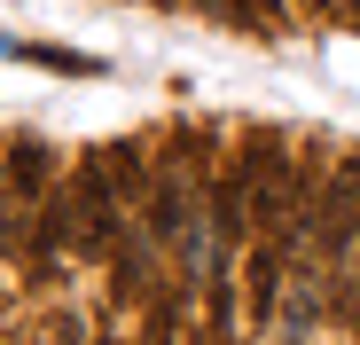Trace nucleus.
<instances>
[{"label":"nucleus","instance_id":"nucleus-1","mask_svg":"<svg viewBox=\"0 0 360 345\" xmlns=\"http://www.w3.org/2000/svg\"><path fill=\"white\" fill-rule=\"evenodd\" d=\"M352 251H360V149L337 157V172L321 181V212H314V259L345 275Z\"/></svg>","mask_w":360,"mask_h":345},{"label":"nucleus","instance_id":"nucleus-2","mask_svg":"<svg viewBox=\"0 0 360 345\" xmlns=\"http://www.w3.org/2000/svg\"><path fill=\"white\" fill-rule=\"evenodd\" d=\"M71 196H79V251L86 259H117V244H126V204H117L102 157L71 165Z\"/></svg>","mask_w":360,"mask_h":345},{"label":"nucleus","instance_id":"nucleus-3","mask_svg":"<svg viewBox=\"0 0 360 345\" xmlns=\"http://www.w3.org/2000/svg\"><path fill=\"white\" fill-rule=\"evenodd\" d=\"M290 236H259L251 251H243V322L251 330H274V314H282V291H290V282H282V267H290Z\"/></svg>","mask_w":360,"mask_h":345},{"label":"nucleus","instance_id":"nucleus-6","mask_svg":"<svg viewBox=\"0 0 360 345\" xmlns=\"http://www.w3.org/2000/svg\"><path fill=\"white\" fill-rule=\"evenodd\" d=\"M8 172H16V196H24V204H47L55 165H47V149H39V142H16V149H8Z\"/></svg>","mask_w":360,"mask_h":345},{"label":"nucleus","instance_id":"nucleus-5","mask_svg":"<svg viewBox=\"0 0 360 345\" xmlns=\"http://www.w3.org/2000/svg\"><path fill=\"white\" fill-rule=\"evenodd\" d=\"M110 291H117V299H149V291H157V244L141 236V227L117 244V259H110Z\"/></svg>","mask_w":360,"mask_h":345},{"label":"nucleus","instance_id":"nucleus-8","mask_svg":"<svg viewBox=\"0 0 360 345\" xmlns=\"http://www.w3.org/2000/svg\"><path fill=\"white\" fill-rule=\"evenodd\" d=\"M24 55H32V63H47V71H94L86 55H63V47H24Z\"/></svg>","mask_w":360,"mask_h":345},{"label":"nucleus","instance_id":"nucleus-7","mask_svg":"<svg viewBox=\"0 0 360 345\" xmlns=\"http://www.w3.org/2000/svg\"><path fill=\"white\" fill-rule=\"evenodd\" d=\"M204 8H219L235 24H259V16H282V0H204Z\"/></svg>","mask_w":360,"mask_h":345},{"label":"nucleus","instance_id":"nucleus-9","mask_svg":"<svg viewBox=\"0 0 360 345\" xmlns=\"http://www.w3.org/2000/svg\"><path fill=\"white\" fill-rule=\"evenodd\" d=\"M345 314L360 322V251H352V267H345Z\"/></svg>","mask_w":360,"mask_h":345},{"label":"nucleus","instance_id":"nucleus-4","mask_svg":"<svg viewBox=\"0 0 360 345\" xmlns=\"http://www.w3.org/2000/svg\"><path fill=\"white\" fill-rule=\"evenodd\" d=\"M102 157V172H110V189H117V204L126 212H141V196H149V142H110V149H94Z\"/></svg>","mask_w":360,"mask_h":345}]
</instances>
